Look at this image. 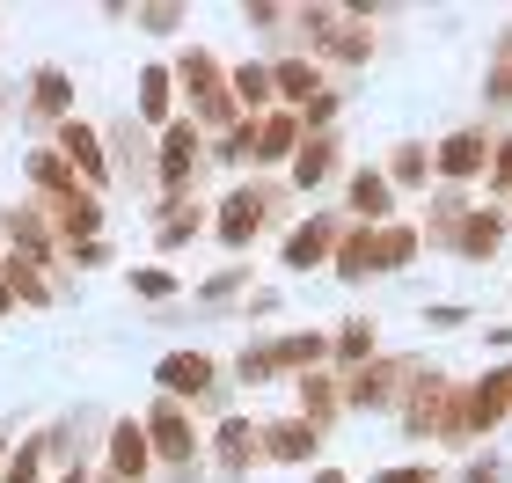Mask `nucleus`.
<instances>
[{"label": "nucleus", "mask_w": 512, "mask_h": 483, "mask_svg": "<svg viewBox=\"0 0 512 483\" xmlns=\"http://www.w3.org/2000/svg\"><path fill=\"white\" fill-rule=\"evenodd\" d=\"M52 220L66 227V235H96V227H103V205L81 191V198H59V205H52Z\"/></svg>", "instance_id": "25"}, {"label": "nucleus", "mask_w": 512, "mask_h": 483, "mask_svg": "<svg viewBox=\"0 0 512 483\" xmlns=\"http://www.w3.org/2000/svg\"><path fill=\"white\" fill-rule=\"evenodd\" d=\"M132 293H147V301H169L176 279H169V271H132Z\"/></svg>", "instance_id": "30"}, {"label": "nucleus", "mask_w": 512, "mask_h": 483, "mask_svg": "<svg viewBox=\"0 0 512 483\" xmlns=\"http://www.w3.org/2000/svg\"><path fill=\"white\" fill-rule=\"evenodd\" d=\"M374 352V322H344V337H337V359H366Z\"/></svg>", "instance_id": "27"}, {"label": "nucleus", "mask_w": 512, "mask_h": 483, "mask_svg": "<svg viewBox=\"0 0 512 483\" xmlns=\"http://www.w3.org/2000/svg\"><path fill=\"white\" fill-rule=\"evenodd\" d=\"M103 483H125V476H103Z\"/></svg>", "instance_id": "37"}, {"label": "nucleus", "mask_w": 512, "mask_h": 483, "mask_svg": "<svg viewBox=\"0 0 512 483\" xmlns=\"http://www.w3.org/2000/svg\"><path fill=\"white\" fill-rule=\"evenodd\" d=\"M256 440H264V432H249L242 418H227V425H220V469H227V476H242V469L256 462Z\"/></svg>", "instance_id": "21"}, {"label": "nucleus", "mask_w": 512, "mask_h": 483, "mask_svg": "<svg viewBox=\"0 0 512 483\" xmlns=\"http://www.w3.org/2000/svg\"><path fill=\"white\" fill-rule=\"evenodd\" d=\"M483 103H491V110H512V30L498 37V59H491V74H483Z\"/></svg>", "instance_id": "24"}, {"label": "nucleus", "mask_w": 512, "mask_h": 483, "mask_svg": "<svg viewBox=\"0 0 512 483\" xmlns=\"http://www.w3.org/2000/svg\"><path fill=\"white\" fill-rule=\"evenodd\" d=\"M271 220H278V191H271V183H242V191L220 198V220H213V227H220L227 249H249Z\"/></svg>", "instance_id": "2"}, {"label": "nucleus", "mask_w": 512, "mask_h": 483, "mask_svg": "<svg viewBox=\"0 0 512 483\" xmlns=\"http://www.w3.org/2000/svg\"><path fill=\"white\" fill-rule=\"evenodd\" d=\"M169 88H176L169 66H147V74H139V118L147 125H169Z\"/></svg>", "instance_id": "22"}, {"label": "nucleus", "mask_w": 512, "mask_h": 483, "mask_svg": "<svg viewBox=\"0 0 512 483\" xmlns=\"http://www.w3.org/2000/svg\"><path fill=\"white\" fill-rule=\"evenodd\" d=\"M52 140H59V154H66V169H74V176H88V183H110V147H103V132H96V125L66 118V125L52 132Z\"/></svg>", "instance_id": "5"}, {"label": "nucleus", "mask_w": 512, "mask_h": 483, "mask_svg": "<svg viewBox=\"0 0 512 483\" xmlns=\"http://www.w3.org/2000/svg\"><path fill=\"white\" fill-rule=\"evenodd\" d=\"M461 483H498V462H469V476Z\"/></svg>", "instance_id": "32"}, {"label": "nucleus", "mask_w": 512, "mask_h": 483, "mask_svg": "<svg viewBox=\"0 0 512 483\" xmlns=\"http://www.w3.org/2000/svg\"><path fill=\"white\" fill-rule=\"evenodd\" d=\"M191 176H198V118H176L161 132V183H169V198H183Z\"/></svg>", "instance_id": "6"}, {"label": "nucleus", "mask_w": 512, "mask_h": 483, "mask_svg": "<svg viewBox=\"0 0 512 483\" xmlns=\"http://www.w3.org/2000/svg\"><path fill=\"white\" fill-rule=\"evenodd\" d=\"M344 227H352V220H337V213H315V220H300L293 235H286V264H293V271H315V264H330V257H337V242H344Z\"/></svg>", "instance_id": "3"}, {"label": "nucleus", "mask_w": 512, "mask_h": 483, "mask_svg": "<svg viewBox=\"0 0 512 483\" xmlns=\"http://www.w3.org/2000/svg\"><path fill=\"white\" fill-rule=\"evenodd\" d=\"M381 483H432V469H388Z\"/></svg>", "instance_id": "33"}, {"label": "nucleus", "mask_w": 512, "mask_h": 483, "mask_svg": "<svg viewBox=\"0 0 512 483\" xmlns=\"http://www.w3.org/2000/svg\"><path fill=\"white\" fill-rule=\"evenodd\" d=\"M198 227H205V205H198L191 191H183V198H169V213H161V227H154V242H161V249H176V242H191Z\"/></svg>", "instance_id": "18"}, {"label": "nucleus", "mask_w": 512, "mask_h": 483, "mask_svg": "<svg viewBox=\"0 0 512 483\" xmlns=\"http://www.w3.org/2000/svg\"><path fill=\"white\" fill-rule=\"evenodd\" d=\"M147 432H154V454H169L176 469H191L198 440H191V425H183V410H176V403H161L154 418H147Z\"/></svg>", "instance_id": "12"}, {"label": "nucleus", "mask_w": 512, "mask_h": 483, "mask_svg": "<svg viewBox=\"0 0 512 483\" xmlns=\"http://www.w3.org/2000/svg\"><path fill=\"white\" fill-rule=\"evenodd\" d=\"M30 103L44 110V118H74V81H66V66H37L30 74Z\"/></svg>", "instance_id": "14"}, {"label": "nucleus", "mask_w": 512, "mask_h": 483, "mask_svg": "<svg viewBox=\"0 0 512 483\" xmlns=\"http://www.w3.org/2000/svg\"><path fill=\"white\" fill-rule=\"evenodd\" d=\"M37 476H44V440H30V447L8 462V483H37Z\"/></svg>", "instance_id": "28"}, {"label": "nucleus", "mask_w": 512, "mask_h": 483, "mask_svg": "<svg viewBox=\"0 0 512 483\" xmlns=\"http://www.w3.org/2000/svg\"><path fill=\"white\" fill-rule=\"evenodd\" d=\"M227 96H235V110H249V118H264V110H271V96H278V88H271V66H235V74H227Z\"/></svg>", "instance_id": "16"}, {"label": "nucleus", "mask_w": 512, "mask_h": 483, "mask_svg": "<svg viewBox=\"0 0 512 483\" xmlns=\"http://www.w3.org/2000/svg\"><path fill=\"white\" fill-rule=\"evenodd\" d=\"M271 88H278V103H286V110H308L322 96V66L315 59H278L271 66Z\"/></svg>", "instance_id": "9"}, {"label": "nucleus", "mask_w": 512, "mask_h": 483, "mask_svg": "<svg viewBox=\"0 0 512 483\" xmlns=\"http://www.w3.org/2000/svg\"><path fill=\"white\" fill-rule=\"evenodd\" d=\"M403 374H417L410 359H388V366H359L352 374V388H344V403H395V388H403Z\"/></svg>", "instance_id": "10"}, {"label": "nucleus", "mask_w": 512, "mask_h": 483, "mask_svg": "<svg viewBox=\"0 0 512 483\" xmlns=\"http://www.w3.org/2000/svg\"><path fill=\"white\" fill-rule=\"evenodd\" d=\"M139 30L169 37V30H183V8H139Z\"/></svg>", "instance_id": "31"}, {"label": "nucleus", "mask_w": 512, "mask_h": 483, "mask_svg": "<svg viewBox=\"0 0 512 483\" xmlns=\"http://www.w3.org/2000/svg\"><path fill=\"white\" fill-rule=\"evenodd\" d=\"M315 483H344V476H337V469H322V476H315Z\"/></svg>", "instance_id": "35"}, {"label": "nucleus", "mask_w": 512, "mask_h": 483, "mask_svg": "<svg viewBox=\"0 0 512 483\" xmlns=\"http://www.w3.org/2000/svg\"><path fill=\"white\" fill-rule=\"evenodd\" d=\"M264 454H271V462H315V447H322V432L308 425V418H286V425H271L264 432Z\"/></svg>", "instance_id": "15"}, {"label": "nucleus", "mask_w": 512, "mask_h": 483, "mask_svg": "<svg viewBox=\"0 0 512 483\" xmlns=\"http://www.w3.org/2000/svg\"><path fill=\"white\" fill-rule=\"evenodd\" d=\"M395 213V183L381 169H352V183H344V220L352 227H388Z\"/></svg>", "instance_id": "4"}, {"label": "nucleus", "mask_w": 512, "mask_h": 483, "mask_svg": "<svg viewBox=\"0 0 512 483\" xmlns=\"http://www.w3.org/2000/svg\"><path fill=\"white\" fill-rule=\"evenodd\" d=\"M417 257V227H374V264L381 271H403Z\"/></svg>", "instance_id": "23"}, {"label": "nucleus", "mask_w": 512, "mask_h": 483, "mask_svg": "<svg viewBox=\"0 0 512 483\" xmlns=\"http://www.w3.org/2000/svg\"><path fill=\"white\" fill-rule=\"evenodd\" d=\"M330 176H337V140H330V132H308L300 154H293V183L315 191V183H330Z\"/></svg>", "instance_id": "13"}, {"label": "nucleus", "mask_w": 512, "mask_h": 483, "mask_svg": "<svg viewBox=\"0 0 512 483\" xmlns=\"http://www.w3.org/2000/svg\"><path fill=\"white\" fill-rule=\"evenodd\" d=\"M59 483H81V476H74V469H66V476H59Z\"/></svg>", "instance_id": "36"}, {"label": "nucleus", "mask_w": 512, "mask_h": 483, "mask_svg": "<svg viewBox=\"0 0 512 483\" xmlns=\"http://www.w3.org/2000/svg\"><path fill=\"white\" fill-rule=\"evenodd\" d=\"M154 381L169 388L176 403L183 396H213V359H205V352H169V359L154 366Z\"/></svg>", "instance_id": "8"}, {"label": "nucleus", "mask_w": 512, "mask_h": 483, "mask_svg": "<svg viewBox=\"0 0 512 483\" xmlns=\"http://www.w3.org/2000/svg\"><path fill=\"white\" fill-rule=\"evenodd\" d=\"M491 191H498V198H512V140H498V147H491Z\"/></svg>", "instance_id": "29"}, {"label": "nucleus", "mask_w": 512, "mask_h": 483, "mask_svg": "<svg viewBox=\"0 0 512 483\" xmlns=\"http://www.w3.org/2000/svg\"><path fill=\"white\" fill-rule=\"evenodd\" d=\"M330 410H337V388L322 381V374H308V381H300V418L322 432V418H330Z\"/></svg>", "instance_id": "26"}, {"label": "nucleus", "mask_w": 512, "mask_h": 483, "mask_svg": "<svg viewBox=\"0 0 512 483\" xmlns=\"http://www.w3.org/2000/svg\"><path fill=\"white\" fill-rule=\"evenodd\" d=\"M381 176H388V183H403V191H425V183H432V154L417 147V140H403V147L388 154V169H381Z\"/></svg>", "instance_id": "19"}, {"label": "nucleus", "mask_w": 512, "mask_h": 483, "mask_svg": "<svg viewBox=\"0 0 512 483\" xmlns=\"http://www.w3.org/2000/svg\"><path fill=\"white\" fill-rule=\"evenodd\" d=\"M330 59L337 66H366V59H374V30H366V15H344V30L330 37Z\"/></svg>", "instance_id": "20"}, {"label": "nucleus", "mask_w": 512, "mask_h": 483, "mask_svg": "<svg viewBox=\"0 0 512 483\" xmlns=\"http://www.w3.org/2000/svg\"><path fill=\"white\" fill-rule=\"evenodd\" d=\"M8 301H15V286H8V279H0V308H8Z\"/></svg>", "instance_id": "34"}, {"label": "nucleus", "mask_w": 512, "mask_h": 483, "mask_svg": "<svg viewBox=\"0 0 512 483\" xmlns=\"http://www.w3.org/2000/svg\"><path fill=\"white\" fill-rule=\"evenodd\" d=\"M498 242H505V213H498V205H469V220L454 227V249H461V257H491Z\"/></svg>", "instance_id": "11"}, {"label": "nucleus", "mask_w": 512, "mask_h": 483, "mask_svg": "<svg viewBox=\"0 0 512 483\" xmlns=\"http://www.w3.org/2000/svg\"><path fill=\"white\" fill-rule=\"evenodd\" d=\"M491 147H498V140H491V132H476V125H469V132H447V140H439V154H432V169L461 183V176L491 169Z\"/></svg>", "instance_id": "7"}, {"label": "nucleus", "mask_w": 512, "mask_h": 483, "mask_svg": "<svg viewBox=\"0 0 512 483\" xmlns=\"http://www.w3.org/2000/svg\"><path fill=\"white\" fill-rule=\"evenodd\" d=\"M169 74H176L183 88H191L198 132H220V140H227V132L242 125V110H235V96H227V74H220V59H213V52H183V59L169 66Z\"/></svg>", "instance_id": "1"}, {"label": "nucleus", "mask_w": 512, "mask_h": 483, "mask_svg": "<svg viewBox=\"0 0 512 483\" xmlns=\"http://www.w3.org/2000/svg\"><path fill=\"white\" fill-rule=\"evenodd\" d=\"M147 432H139V425H118V432H110V476H125V483H139V476H147Z\"/></svg>", "instance_id": "17"}]
</instances>
